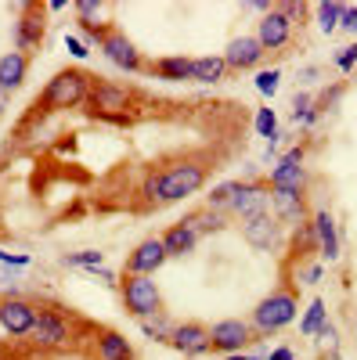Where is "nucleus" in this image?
Segmentation results:
<instances>
[{
    "label": "nucleus",
    "mask_w": 357,
    "mask_h": 360,
    "mask_svg": "<svg viewBox=\"0 0 357 360\" xmlns=\"http://www.w3.org/2000/svg\"><path fill=\"white\" fill-rule=\"evenodd\" d=\"M206 169L202 162H177V166H166V169H159V173H152L144 180V198L148 202H156V205H170V202H184V198H192V195H199L202 191V184H206Z\"/></svg>",
    "instance_id": "1"
},
{
    "label": "nucleus",
    "mask_w": 357,
    "mask_h": 360,
    "mask_svg": "<svg viewBox=\"0 0 357 360\" xmlns=\"http://www.w3.org/2000/svg\"><path fill=\"white\" fill-rule=\"evenodd\" d=\"M91 90H94V76L87 72V69H62V72H54L44 86V94H40V108L44 112H65V108H80L87 105V98H91Z\"/></svg>",
    "instance_id": "2"
},
{
    "label": "nucleus",
    "mask_w": 357,
    "mask_h": 360,
    "mask_svg": "<svg viewBox=\"0 0 357 360\" xmlns=\"http://www.w3.org/2000/svg\"><path fill=\"white\" fill-rule=\"evenodd\" d=\"M296 317H300V299H296L292 288H275L271 295H263L260 303L249 314V328L256 335H275L282 328H289Z\"/></svg>",
    "instance_id": "3"
},
{
    "label": "nucleus",
    "mask_w": 357,
    "mask_h": 360,
    "mask_svg": "<svg viewBox=\"0 0 357 360\" xmlns=\"http://www.w3.org/2000/svg\"><path fill=\"white\" fill-rule=\"evenodd\" d=\"M130 108H134V94L112 79L94 83L91 98H87V112L105 119V123H130Z\"/></svg>",
    "instance_id": "4"
},
{
    "label": "nucleus",
    "mask_w": 357,
    "mask_h": 360,
    "mask_svg": "<svg viewBox=\"0 0 357 360\" xmlns=\"http://www.w3.org/2000/svg\"><path fill=\"white\" fill-rule=\"evenodd\" d=\"M119 295H123V307H127V314L134 321L163 314V292H159L156 278H134V274H127L123 281H119Z\"/></svg>",
    "instance_id": "5"
},
{
    "label": "nucleus",
    "mask_w": 357,
    "mask_h": 360,
    "mask_svg": "<svg viewBox=\"0 0 357 360\" xmlns=\"http://www.w3.org/2000/svg\"><path fill=\"white\" fill-rule=\"evenodd\" d=\"M40 310L22 295H4L0 299V335H11V339H29L37 328Z\"/></svg>",
    "instance_id": "6"
},
{
    "label": "nucleus",
    "mask_w": 357,
    "mask_h": 360,
    "mask_svg": "<svg viewBox=\"0 0 357 360\" xmlns=\"http://www.w3.org/2000/svg\"><path fill=\"white\" fill-rule=\"evenodd\" d=\"M29 339H33L37 349H65V346H73V321L62 310L40 307L37 328H33V335H29Z\"/></svg>",
    "instance_id": "7"
},
{
    "label": "nucleus",
    "mask_w": 357,
    "mask_h": 360,
    "mask_svg": "<svg viewBox=\"0 0 357 360\" xmlns=\"http://www.w3.org/2000/svg\"><path fill=\"white\" fill-rule=\"evenodd\" d=\"M303 159H307V148L303 144L300 148H289V152L275 162L271 176H267V184H271L275 191H303L307 188V166H303Z\"/></svg>",
    "instance_id": "8"
},
{
    "label": "nucleus",
    "mask_w": 357,
    "mask_h": 360,
    "mask_svg": "<svg viewBox=\"0 0 357 360\" xmlns=\"http://www.w3.org/2000/svg\"><path fill=\"white\" fill-rule=\"evenodd\" d=\"M210 339H213V353L231 356V353H246L249 342L256 339V332L249 328V321H242V317H224V321H217L210 328Z\"/></svg>",
    "instance_id": "9"
},
{
    "label": "nucleus",
    "mask_w": 357,
    "mask_h": 360,
    "mask_svg": "<svg viewBox=\"0 0 357 360\" xmlns=\"http://www.w3.org/2000/svg\"><path fill=\"white\" fill-rule=\"evenodd\" d=\"M263 213H271V184L267 180H242L227 217H242V224H246V220H256Z\"/></svg>",
    "instance_id": "10"
},
{
    "label": "nucleus",
    "mask_w": 357,
    "mask_h": 360,
    "mask_svg": "<svg viewBox=\"0 0 357 360\" xmlns=\"http://www.w3.org/2000/svg\"><path fill=\"white\" fill-rule=\"evenodd\" d=\"M108 62L115 65V69H123V72H141L144 69V58H141V51L134 47V40L123 33V29H115V25H108V37L101 40V47H98Z\"/></svg>",
    "instance_id": "11"
},
{
    "label": "nucleus",
    "mask_w": 357,
    "mask_h": 360,
    "mask_svg": "<svg viewBox=\"0 0 357 360\" xmlns=\"http://www.w3.org/2000/svg\"><path fill=\"white\" fill-rule=\"evenodd\" d=\"M170 346H173L177 353H181V356H188V360H202L206 353H213L210 328L199 324V321H181V324H177V328H173Z\"/></svg>",
    "instance_id": "12"
},
{
    "label": "nucleus",
    "mask_w": 357,
    "mask_h": 360,
    "mask_svg": "<svg viewBox=\"0 0 357 360\" xmlns=\"http://www.w3.org/2000/svg\"><path fill=\"white\" fill-rule=\"evenodd\" d=\"M242 238L253 249H260V252H278L285 245V227L278 224L275 213H263V217L242 224Z\"/></svg>",
    "instance_id": "13"
},
{
    "label": "nucleus",
    "mask_w": 357,
    "mask_h": 360,
    "mask_svg": "<svg viewBox=\"0 0 357 360\" xmlns=\"http://www.w3.org/2000/svg\"><path fill=\"white\" fill-rule=\"evenodd\" d=\"M166 259L170 256H166L163 238H144V242H137L134 252L127 256V274H134V278H156Z\"/></svg>",
    "instance_id": "14"
},
{
    "label": "nucleus",
    "mask_w": 357,
    "mask_h": 360,
    "mask_svg": "<svg viewBox=\"0 0 357 360\" xmlns=\"http://www.w3.org/2000/svg\"><path fill=\"white\" fill-rule=\"evenodd\" d=\"M292 29H296V18L282 8H271L256 25V40H260L263 51H282L292 40Z\"/></svg>",
    "instance_id": "15"
},
{
    "label": "nucleus",
    "mask_w": 357,
    "mask_h": 360,
    "mask_svg": "<svg viewBox=\"0 0 357 360\" xmlns=\"http://www.w3.org/2000/svg\"><path fill=\"white\" fill-rule=\"evenodd\" d=\"M271 213L278 217L282 227H307L311 213H307V195L303 191H275L271 188Z\"/></svg>",
    "instance_id": "16"
},
{
    "label": "nucleus",
    "mask_w": 357,
    "mask_h": 360,
    "mask_svg": "<svg viewBox=\"0 0 357 360\" xmlns=\"http://www.w3.org/2000/svg\"><path fill=\"white\" fill-rule=\"evenodd\" d=\"M263 47H260V40L256 37H234L227 47H224V62H227V69H234V72H249V69H256L260 62H263Z\"/></svg>",
    "instance_id": "17"
},
{
    "label": "nucleus",
    "mask_w": 357,
    "mask_h": 360,
    "mask_svg": "<svg viewBox=\"0 0 357 360\" xmlns=\"http://www.w3.org/2000/svg\"><path fill=\"white\" fill-rule=\"evenodd\" d=\"M44 29H47L44 11H40L37 4H22V18L15 22V47H18V51L40 47V44H44Z\"/></svg>",
    "instance_id": "18"
},
{
    "label": "nucleus",
    "mask_w": 357,
    "mask_h": 360,
    "mask_svg": "<svg viewBox=\"0 0 357 360\" xmlns=\"http://www.w3.org/2000/svg\"><path fill=\"white\" fill-rule=\"evenodd\" d=\"M311 227H314V238H318V252L336 263L343 252H339V227H336V217L329 213V209H318V213H311Z\"/></svg>",
    "instance_id": "19"
},
{
    "label": "nucleus",
    "mask_w": 357,
    "mask_h": 360,
    "mask_svg": "<svg viewBox=\"0 0 357 360\" xmlns=\"http://www.w3.org/2000/svg\"><path fill=\"white\" fill-rule=\"evenodd\" d=\"M199 242H202V234H199V227L184 217V220H177V224H170L166 231H163V245H166V256L173 259V256H188V252H195L199 249Z\"/></svg>",
    "instance_id": "20"
},
{
    "label": "nucleus",
    "mask_w": 357,
    "mask_h": 360,
    "mask_svg": "<svg viewBox=\"0 0 357 360\" xmlns=\"http://www.w3.org/2000/svg\"><path fill=\"white\" fill-rule=\"evenodd\" d=\"M94 360H134V346L123 332L101 328L98 339H94Z\"/></svg>",
    "instance_id": "21"
},
{
    "label": "nucleus",
    "mask_w": 357,
    "mask_h": 360,
    "mask_svg": "<svg viewBox=\"0 0 357 360\" xmlns=\"http://www.w3.org/2000/svg\"><path fill=\"white\" fill-rule=\"evenodd\" d=\"M25 72H29V54L25 51H8L0 58V90L4 94H15V90L25 83Z\"/></svg>",
    "instance_id": "22"
},
{
    "label": "nucleus",
    "mask_w": 357,
    "mask_h": 360,
    "mask_svg": "<svg viewBox=\"0 0 357 360\" xmlns=\"http://www.w3.org/2000/svg\"><path fill=\"white\" fill-rule=\"evenodd\" d=\"M192 65H195V58H188V54H163L152 62V72L170 83H184V79H192Z\"/></svg>",
    "instance_id": "23"
},
{
    "label": "nucleus",
    "mask_w": 357,
    "mask_h": 360,
    "mask_svg": "<svg viewBox=\"0 0 357 360\" xmlns=\"http://www.w3.org/2000/svg\"><path fill=\"white\" fill-rule=\"evenodd\" d=\"M227 76V62L224 54H206V58H195L192 65V79L195 83H220Z\"/></svg>",
    "instance_id": "24"
},
{
    "label": "nucleus",
    "mask_w": 357,
    "mask_h": 360,
    "mask_svg": "<svg viewBox=\"0 0 357 360\" xmlns=\"http://www.w3.org/2000/svg\"><path fill=\"white\" fill-rule=\"evenodd\" d=\"M137 324H141V335L152 339V342H170V339H173V328H177V321H170L166 310L156 314V317H144V321H137Z\"/></svg>",
    "instance_id": "25"
},
{
    "label": "nucleus",
    "mask_w": 357,
    "mask_h": 360,
    "mask_svg": "<svg viewBox=\"0 0 357 360\" xmlns=\"http://www.w3.org/2000/svg\"><path fill=\"white\" fill-rule=\"evenodd\" d=\"M329 324V310H325V299H311V307L303 310V317H300V335H307V339H318V332Z\"/></svg>",
    "instance_id": "26"
},
{
    "label": "nucleus",
    "mask_w": 357,
    "mask_h": 360,
    "mask_svg": "<svg viewBox=\"0 0 357 360\" xmlns=\"http://www.w3.org/2000/svg\"><path fill=\"white\" fill-rule=\"evenodd\" d=\"M238 188H242V180H224V184H217L210 195H206V209H213V213H224V217H227Z\"/></svg>",
    "instance_id": "27"
},
{
    "label": "nucleus",
    "mask_w": 357,
    "mask_h": 360,
    "mask_svg": "<svg viewBox=\"0 0 357 360\" xmlns=\"http://www.w3.org/2000/svg\"><path fill=\"white\" fill-rule=\"evenodd\" d=\"M314 11H318V29H321L325 37H332L336 29H339V18H343L346 4H339V0H325V4H318Z\"/></svg>",
    "instance_id": "28"
},
{
    "label": "nucleus",
    "mask_w": 357,
    "mask_h": 360,
    "mask_svg": "<svg viewBox=\"0 0 357 360\" xmlns=\"http://www.w3.org/2000/svg\"><path fill=\"white\" fill-rule=\"evenodd\" d=\"M62 263H65V266H76V270H87V274H94V270H101V266H105V252H98V249L65 252V256H62Z\"/></svg>",
    "instance_id": "29"
},
{
    "label": "nucleus",
    "mask_w": 357,
    "mask_h": 360,
    "mask_svg": "<svg viewBox=\"0 0 357 360\" xmlns=\"http://www.w3.org/2000/svg\"><path fill=\"white\" fill-rule=\"evenodd\" d=\"M253 127H256V134H260L263 141H271V137H278V134H282V130H278V115H275V108H271V105L256 108Z\"/></svg>",
    "instance_id": "30"
},
{
    "label": "nucleus",
    "mask_w": 357,
    "mask_h": 360,
    "mask_svg": "<svg viewBox=\"0 0 357 360\" xmlns=\"http://www.w3.org/2000/svg\"><path fill=\"white\" fill-rule=\"evenodd\" d=\"M188 220L199 227V234H210L224 227V213H213V209H202V213H188Z\"/></svg>",
    "instance_id": "31"
},
{
    "label": "nucleus",
    "mask_w": 357,
    "mask_h": 360,
    "mask_svg": "<svg viewBox=\"0 0 357 360\" xmlns=\"http://www.w3.org/2000/svg\"><path fill=\"white\" fill-rule=\"evenodd\" d=\"M278 86H282V72L278 69H260L256 72V90H260L263 98H275Z\"/></svg>",
    "instance_id": "32"
},
{
    "label": "nucleus",
    "mask_w": 357,
    "mask_h": 360,
    "mask_svg": "<svg viewBox=\"0 0 357 360\" xmlns=\"http://www.w3.org/2000/svg\"><path fill=\"white\" fill-rule=\"evenodd\" d=\"M73 11L80 15V22H94V18L105 11V4H101V0H76Z\"/></svg>",
    "instance_id": "33"
},
{
    "label": "nucleus",
    "mask_w": 357,
    "mask_h": 360,
    "mask_svg": "<svg viewBox=\"0 0 357 360\" xmlns=\"http://www.w3.org/2000/svg\"><path fill=\"white\" fill-rule=\"evenodd\" d=\"M332 65H336L339 72H350V69L357 65V44H346V47H339V54L332 58Z\"/></svg>",
    "instance_id": "34"
},
{
    "label": "nucleus",
    "mask_w": 357,
    "mask_h": 360,
    "mask_svg": "<svg viewBox=\"0 0 357 360\" xmlns=\"http://www.w3.org/2000/svg\"><path fill=\"white\" fill-rule=\"evenodd\" d=\"M80 29H83L87 44H98V47H101V40L108 37V25H101V22H80Z\"/></svg>",
    "instance_id": "35"
},
{
    "label": "nucleus",
    "mask_w": 357,
    "mask_h": 360,
    "mask_svg": "<svg viewBox=\"0 0 357 360\" xmlns=\"http://www.w3.org/2000/svg\"><path fill=\"white\" fill-rule=\"evenodd\" d=\"M318 278H321V263H303L296 270V281L300 285H318Z\"/></svg>",
    "instance_id": "36"
},
{
    "label": "nucleus",
    "mask_w": 357,
    "mask_h": 360,
    "mask_svg": "<svg viewBox=\"0 0 357 360\" xmlns=\"http://www.w3.org/2000/svg\"><path fill=\"white\" fill-rule=\"evenodd\" d=\"M65 47H69V54H73V58H80V62H83L87 54H91V47H87L80 37H73V33H65Z\"/></svg>",
    "instance_id": "37"
},
{
    "label": "nucleus",
    "mask_w": 357,
    "mask_h": 360,
    "mask_svg": "<svg viewBox=\"0 0 357 360\" xmlns=\"http://www.w3.org/2000/svg\"><path fill=\"white\" fill-rule=\"evenodd\" d=\"M0 263H4V266H29V256L25 252H4V249H0Z\"/></svg>",
    "instance_id": "38"
},
{
    "label": "nucleus",
    "mask_w": 357,
    "mask_h": 360,
    "mask_svg": "<svg viewBox=\"0 0 357 360\" xmlns=\"http://www.w3.org/2000/svg\"><path fill=\"white\" fill-rule=\"evenodd\" d=\"M339 29H343V33H357V8H346V11H343Z\"/></svg>",
    "instance_id": "39"
},
{
    "label": "nucleus",
    "mask_w": 357,
    "mask_h": 360,
    "mask_svg": "<svg viewBox=\"0 0 357 360\" xmlns=\"http://www.w3.org/2000/svg\"><path fill=\"white\" fill-rule=\"evenodd\" d=\"M318 339H325L329 346H336V342H339V339H336V324H325L321 332H318Z\"/></svg>",
    "instance_id": "40"
},
{
    "label": "nucleus",
    "mask_w": 357,
    "mask_h": 360,
    "mask_svg": "<svg viewBox=\"0 0 357 360\" xmlns=\"http://www.w3.org/2000/svg\"><path fill=\"white\" fill-rule=\"evenodd\" d=\"M271 360H296V353H292L289 346H275V349H271Z\"/></svg>",
    "instance_id": "41"
},
{
    "label": "nucleus",
    "mask_w": 357,
    "mask_h": 360,
    "mask_svg": "<svg viewBox=\"0 0 357 360\" xmlns=\"http://www.w3.org/2000/svg\"><path fill=\"white\" fill-rule=\"evenodd\" d=\"M94 278H101L105 285H119V278L112 274V270H105V266H101V270H94Z\"/></svg>",
    "instance_id": "42"
},
{
    "label": "nucleus",
    "mask_w": 357,
    "mask_h": 360,
    "mask_svg": "<svg viewBox=\"0 0 357 360\" xmlns=\"http://www.w3.org/2000/svg\"><path fill=\"white\" fill-rule=\"evenodd\" d=\"M300 76H303V83H314V79H318V69H314V65H307Z\"/></svg>",
    "instance_id": "43"
},
{
    "label": "nucleus",
    "mask_w": 357,
    "mask_h": 360,
    "mask_svg": "<svg viewBox=\"0 0 357 360\" xmlns=\"http://www.w3.org/2000/svg\"><path fill=\"white\" fill-rule=\"evenodd\" d=\"M4 112H8V94L0 90V119H4Z\"/></svg>",
    "instance_id": "44"
},
{
    "label": "nucleus",
    "mask_w": 357,
    "mask_h": 360,
    "mask_svg": "<svg viewBox=\"0 0 357 360\" xmlns=\"http://www.w3.org/2000/svg\"><path fill=\"white\" fill-rule=\"evenodd\" d=\"M224 360H253V353H231V356H224Z\"/></svg>",
    "instance_id": "45"
},
{
    "label": "nucleus",
    "mask_w": 357,
    "mask_h": 360,
    "mask_svg": "<svg viewBox=\"0 0 357 360\" xmlns=\"http://www.w3.org/2000/svg\"><path fill=\"white\" fill-rule=\"evenodd\" d=\"M353 335H357V321H353Z\"/></svg>",
    "instance_id": "46"
},
{
    "label": "nucleus",
    "mask_w": 357,
    "mask_h": 360,
    "mask_svg": "<svg viewBox=\"0 0 357 360\" xmlns=\"http://www.w3.org/2000/svg\"><path fill=\"white\" fill-rule=\"evenodd\" d=\"M202 360H206V356H202Z\"/></svg>",
    "instance_id": "47"
}]
</instances>
